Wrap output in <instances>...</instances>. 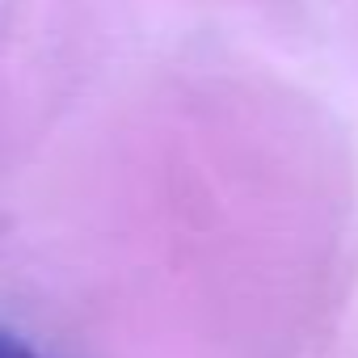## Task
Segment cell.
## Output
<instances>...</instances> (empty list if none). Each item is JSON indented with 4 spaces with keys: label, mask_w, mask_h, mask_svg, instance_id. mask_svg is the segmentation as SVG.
Returning a JSON list of instances; mask_svg holds the SVG:
<instances>
[{
    "label": "cell",
    "mask_w": 358,
    "mask_h": 358,
    "mask_svg": "<svg viewBox=\"0 0 358 358\" xmlns=\"http://www.w3.org/2000/svg\"><path fill=\"white\" fill-rule=\"evenodd\" d=\"M0 358H34V354H30V345H22L17 337L0 333Z\"/></svg>",
    "instance_id": "obj_1"
}]
</instances>
